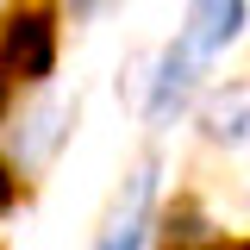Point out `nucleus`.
Returning <instances> with one entry per match:
<instances>
[{"instance_id":"nucleus-8","label":"nucleus","mask_w":250,"mask_h":250,"mask_svg":"<svg viewBox=\"0 0 250 250\" xmlns=\"http://www.w3.org/2000/svg\"><path fill=\"white\" fill-rule=\"evenodd\" d=\"M119 0H75V13H113Z\"/></svg>"},{"instance_id":"nucleus-10","label":"nucleus","mask_w":250,"mask_h":250,"mask_svg":"<svg viewBox=\"0 0 250 250\" xmlns=\"http://www.w3.org/2000/svg\"><path fill=\"white\" fill-rule=\"evenodd\" d=\"M244 250H250V244H244Z\"/></svg>"},{"instance_id":"nucleus-9","label":"nucleus","mask_w":250,"mask_h":250,"mask_svg":"<svg viewBox=\"0 0 250 250\" xmlns=\"http://www.w3.org/2000/svg\"><path fill=\"white\" fill-rule=\"evenodd\" d=\"M0 131H6V94H0Z\"/></svg>"},{"instance_id":"nucleus-2","label":"nucleus","mask_w":250,"mask_h":250,"mask_svg":"<svg viewBox=\"0 0 250 250\" xmlns=\"http://www.w3.org/2000/svg\"><path fill=\"white\" fill-rule=\"evenodd\" d=\"M6 125H13V131H6V138H13V163H19V169H44V163L62 150L69 125H75V100H62V94L38 88Z\"/></svg>"},{"instance_id":"nucleus-1","label":"nucleus","mask_w":250,"mask_h":250,"mask_svg":"<svg viewBox=\"0 0 250 250\" xmlns=\"http://www.w3.org/2000/svg\"><path fill=\"white\" fill-rule=\"evenodd\" d=\"M57 69V13L44 0H13L0 13V94L44 88Z\"/></svg>"},{"instance_id":"nucleus-3","label":"nucleus","mask_w":250,"mask_h":250,"mask_svg":"<svg viewBox=\"0 0 250 250\" xmlns=\"http://www.w3.org/2000/svg\"><path fill=\"white\" fill-rule=\"evenodd\" d=\"M150 194H156V156L131 163V175L119 182L113 207L94 231V250H144V225H150Z\"/></svg>"},{"instance_id":"nucleus-5","label":"nucleus","mask_w":250,"mask_h":250,"mask_svg":"<svg viewBox=\"0 0 250 250\" xmlns=\"http://www.w3.org/2000/svg\"><path fill=\"white\" fill-rule=\"evenodd\" d=\"M194 82H200V57H188L182 44L156 50L150 88H144V113H150V125H169V119H175V113L188 106V94H194Z\"/></svg>"},{"instance_id":"nucleus-7","label":"nucleus","mask_w":250,"mask_h":250,"mask_svg":"<svg viewBox=\"0 0 250 250\" xmlns=\"http://www.w3.org/2000/svg\"><path fill=\"white\" fill-rule=\"evenodd\" d=\"M13 194H19V175H13V169H6V163H0V213H6V207H13Z\"/></svg>"},{"instance_id":"nucleus-4","label":"nucleus","mask_w":250,"mask_h":250,"mask_svg":"<svg viewBox=\"0 0 250 250\" xmlns=\"http://www.w3.org/2000/svg\"><path fill=\"white\" fill-rule=\"evenodd\" d=\"M250 19V0H188V13H182V44L188 57H219L225 44H238V31H244Z\"/></svg>"},{"instance_id":"nucleus-6","label":"nucleus","mask_w":250,"mask_h":250,"mask_svg":"<svg viewBox=\"0 0 250 250\" xmlns=\"http://www.w3.org/2000/svg\"><path fill=\"white\" fill-rule=\"evenodd\" d=\"M200 125H207V138L213 144H250V82H231V88H219L213 100H207V113H200Z\"/></svg>"}]
</instances>
